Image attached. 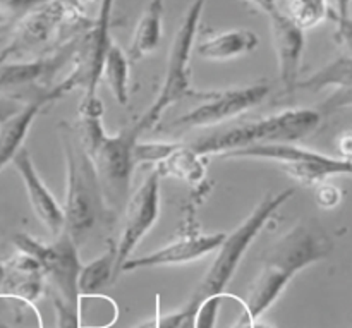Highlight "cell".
<instances>
[{"instance_id":"2","label":"cell","mask_w":352,"mask_h":328,"mask_svg":"<svg viewBox=\"0 0 352 328\" xmlns=\"http://www.w3.org/2000/svg\"><path fill=\"white\" fill-rule=\"evenodd\" d=\"M58 131H60L65 171H67L65 203L62 206L64 230L79 248L105 220L109 206L103 198L93 158L82 146L74 124L62 120L58 124Z\"/></svg>"},{"instance_id":"31","label":"cell","mask_w":352,"mask_h":328,"mask_svg":"<svg viewBox=\"0 0 352 328\" xmlns=\"http://www.w3.org/2000/svg\"><path fill=\"white\" fill-rule=\"evenodd\" d=\"M352 0H337V23H344V21L351 19L349 9Z\"/></svg>"},{"instance_id":"36","label":"cell","mask_w":352,"mask_h":328,"mask_svg":"<svg viewBox=\"0 0 352 328\" xmlns=\"http://www.w3.org/2000/svg\"><path fill=\"white\" fill-rule=\"evenodd\" d=\"M0 328H14V327L7 325V323H6V322H2V320H0Z\"/></svg>"},{"instance_id":"12","label":"cell","mask_w":352,"mask_h":328,"mask_svg":"<svg viewBox=\"0 0 352 328\" xmlns=\"http://www.w3.org/2000/svg\"><path fill=\"white\" fill-rule=\"evenodd\" d=\"M76 88H81V83L72 69L64 79L55 83L52 88L34 91V95L28 102H24V105L14 116L0 124V172L7 165L12 164L14 157L19 153L21 148H24L28 133H30L34 119L45 110V107L55 103Z\"/></svg>"},{"instance_id":"33","label":"cell","mask_w":352,"mask_h":328,"mask_svg":"<svg viewBox=\"0 0 352 328\" xmlns=\"http://www.w3.org/2000/svg\"><path fill=\"white\" fill-rule=\"evenodd\" d=\"M248 2L253 3L256 9H260L261 12H270L272 9H275V6H277V0H248Z\"/></svg>"},{"instance_id":"13","label":"cell","mask_w":352,"mask_h":328,"mask_svg":"<svg viewBox=\"0 0 352 328\" xmlns=\"http://www.w3.org/2000/svg\"><path fill=\"white\" fill-rule=\"evenodd\" d=\"M227 232H189L182 234L179 239L150 254L140 258H129L120 268V275L131 274V272L148 270V268L158 267H177V265L195 263L208 254L217 253L226 239Z\"/></svg>"},{"instance_id":"7","label":"cell","mask_w":352,"mask_h":328,"mask_svg":"<svg viewBox=\"0 0 352 328\" xmlns=\"http://www.w3.org/2000/svg\"><path fill=\"white\" fill-rule=\"evenodd\" d=\"M12 243L17 251L30 254L38 261L45 282L54 287V294L76 309L79 299L78 277L82 265L79 260L78 244L71 236L62 230L52 243H41L28 234H16Z\"/></svg>"},{"instance_id":"23","label":"cell","mask_w":352,"mask_h":328,"mask_svg":"<svg viewBox=\"0 0 352 328\" xmlns=\"http://www.w3.org/2000/svg\"><path fill=\"white\" fill-rule=\"evenodd\" d=\"M116 278V250L113 246L89 263L82 265L78 277V291L81 294H102Z\"/></svg>"},{"instance_id":"22","label":"cell","mask_w":352,"mask_h":328,"mask_svg":"<svg viewBox=\"0 0 352 328\" xmlns=\"http://www.w3.org/2000/svg\"><path fill=\"white\" fill-rule=\"evenodd\" d=\"M76 313L81 328H112L119 318V306L105 294H81Z\"/></svg>"},{"instance_id":"21","label":"cell","mask_w":352,"mask_h":328,"mask_svg":"<svg viewBox=\"0 0 352 328\" xmlns=\"http://www.w3.org/2000/svg\"><path fill=\"white\" fill-rule=\"evenodd\" d=\"M102 78L120 107L129 105L131 100V62L119 45H110L103 62Z\"/></svg>"},{"instance_id":"16","label":"cell","mask_w":352,"mask_h":328,"mask_svg":"<svg viewBox=\"0 0 352 328\" xmlns=\"http://www.w3.org/2000/svg\"><path fill=\"white\" fill-rule=\"evenodd\" d=\"M43 272L34 258L17 251L12 258L3 261V275L0 282V298L21 299L36 303L45 294Z\"/></svg>"},{"instance_id":"19","label":"cell","mask_w":352,"mask_h":328,"mask_svg":"<svg viewBox=\"0 0 352 328\" xmlns=\"http://www.w3.org/2000/svg\"><path fill=\"white\" fill-rule=\"evenodd\" d=\"M164 0H150L148 6L144 7L136 28H134L129 48L126 52L131 65L143 61L158 48L162 38H164Z\"/></svg>"},{"instance_id":"6","label":"cell","mask_w":352,"mask_h":328,"mask_svg":"<svg viewBox=\"0 0 352 328\" xmlns=\"http://www.w3.org/2000/svg\"><path fill=\"white\" fill-rule=\"evenodd\" d=\"M223 160H268L280 165L282 171L302 186H316L320 182L329 181L330 177L339 175H351L352 162H346L339 157L320 153V151L308 150L298 144H256V146L243 148V150L229 151L220 155Z\"/></svg>"},{"instance_id":"17","label":"cell","mask_w":352,"mask_h":328,"mask_svg":"<svg viewBox=\"0 0 352 328\" xmlns=\"http://www.w3.org/2000/svg\"><path fill=\"white\" fill-rule=\"evenodd\" d=\"M333 88V95L325 102L327 112L352 107V52L337 57L309 78L298 83L296 89H308V91H322Z\"/></svg>"},{"instance_id":"5","label":"cell","mask_w":352,"mask_h":328,"mask_svg":"<svg viewBox=\"0 0 352 328\" xmlns=\"http://www.w3.org/2000/svg\"><path fill=\"white\" fill-rule=\"evenodd\" d=\"M205 6L206 0H192L191 6L184 12L182 21L179 23L177 31L172 38L170 50H168L167 67H165L164 79H162L160 91L153 103L144 110L143 116L131 124L138 136L158 126L164 113L175 103L186 98H205L206 91L201 93L192 88L191 76V52L195 50L196 34H198L199 21H201Z\"/></svg>"},{"instance_id":"1","label":"cell","mask_w":352,"mask_h":328,"mask_svg":"<svg viewBox=\"0 0 352 328\" xmlns=\"http://www.w3.org/2000/svg\"><path fill=\"white\" fill-rule=\"evenodd\" d=\"M333 250L329 237L309 226L299 223L278 237L263 256L260 272L250 285L244 308L251 320L261 316L278 301L287 285L306 268L327 260Z\"/></svg>"},{"instance_id":"14","label":"cell","mask_w":352,"mask_h":328,"mask_svg":"<svg viewBox=\"0 0 352 328\" xmlns=\"http://www.w3.org/2000/svg\"><path fill=\"white\" fill-rule=\"evenodd\" d=\"M267 16L270 21L272 38H274L275 54H277L278 79L284 91L291 95L296 91V86L299 83V67H301L302 52L306 47V31L282 16L277 7L267 12Z\"/></svg>"},{"instance_id":"30","label":"cell","mask_w":352,"mask_h":328,"mask_svg":"<svg viewBox=\"0 0 352 328\" xmlns=\"http://www.w3.org/2000/svg\"><path fill=\"white\" fill-rule=\"evenodd\" d=\"M256 323L258 322L251 320V316L248 315L246 308H244V301H243V306H241L239 309V315H237V318L234 320V323L229 328H254L256 327Z\"/></svg>"},{"instance_id":"20","label":"cell","mask_w":352,"mask_h":328,"mask_svg":"<svg viewBox=\"0 0 352 328\" xmlns=\"http://www.w3.org/2000/svg\"><path fill=\"white\" fill-rule=\"evenodd\" d=\"M205 157H199L198 153L189 148V144H182L177 151L170 155L167 160L155 165L160 172L162 179L174 177L177 181H184L188 184H199L206 179V165Z\"/></svg>"},{"instance_id":"29","label":"cell","mask_w":352,"mask_h":328,"mask_svg":"<svg viewBox=\"0 0 352 328\" xmlns=\"http://www.w3.org/2000/svg\"><path fill=\"white\" fill-rule=\"evenodd\" d=\"M337 151H339V158L352 162V131H344L342 134H339Z\"/></svg>"},{"instance_id":"4","label":"cell","mask_w":352,"mask_h":328,"mask_svg":"<svg viewBox=\"0 0 352 328\" xmlns=\"http://www.w3.org/2000/svg\"><path fill=\"white\" fill-rule=\"evenodd\" d=\"M323 113L315 109H289L253 122L222 129L189 144L199 157H220L256 144H296L316 133Z\"/></svg>"},{"instance_id":"27","label":"cell","mask_w":352,"mask_h":328,"mask_svg":"<svg viewBox=\"0 0 352 328\" xmlns=\"http://www.w3.org/2000/svg\"><path fill=\"white\" fill-rule=\"evenodd\" d=\"M313 198L322 210H333L342 203V189L325 181L313 186Z\"/></svg>"},{"instance_id":"37","label":"cell","mask_w":352,"mask_h":328,"mask_svg":"<svg viewBox=\"0 0 352 328\" xmlns=\"http://www.w3.org/2000/svg\"><path fill=\"white\" fill-rule=\"evenodd\" d=\"M351 109H352V107H351Z\"/></svg>"},{"instance_id":"10","label":"cell","mask_w":352,"mask_h":328,"mask_svg":"<svg viewBox=\"0 0 352 328\" xmlns=\"http://www.w3.org/2000/svg\"><path fill=\"white\" fill-rule=\"evenodd\" d=\"M270 91L272 86L265 81L241 86V88L206 91L203 103L195 107L191 112L177 117L174 120V126L184 127V129H199V127L223 124L263 103Z\"/></svg>"},{"instance_id":"26","label":"cell","mask_w":352,"mask_h":328,"mask_svg":"<svg viewBox=\"0 0 352 328\" xmlns=\"http://www.w3.org/2000/svg\"><path fill=\"white\" fill-rule=\"evenodd\" d=\"M182 146V143H162V141H150V143H143V141H138L134 144L133 157L134 164H151L155 165L162 164L164 160H167L174 151H177Z\"/></svg>"},{"instance_id":"11","label":"cell","mask_w":352,"mask_h":328,"mask_svg":"<svg viewBox=\"0 0 352 328\" xmlns=\"http://www.w3.org/2000/svg\"><path fill=\"white\" fill-rule=\"evenodd\" d=\"M82 34L40 57L21 62L7 61L0 67V95L21 88H31L36 91L52 88L55 85L52 81H55L62 69L76 62Z\"/></svg>"},{"instance_id":"35","label":"cell","mask_w":352,"mask_h":328,"mask_svg":"<svg viewBox=\"0 0 352 328\" xmlns=\"http://www.w3.org/2000/svg\"><path fill=\"white\" fill-rule=\"evenodd\" d=\"M7 61H9V57H7V54L3 52V48H2V50H0V67H2Z\"/></svg>"},{"instance_id":"3","label":"cell","mask_w":352,"mask_h":328,"mask_svg":"<svg viewBox=\"0 0 352 328\" xmlns=\"http://www.w3.org/2000/svg\"><path fill=\"white\" fill-rule=\"evenodd\" d=\"M294 195V188L282 189V191L274 193V195H267L232 232L227 234L222 246L217 250L215 260L212 261L203 281L199 282L196 291L188 299V303L181 309L175 311L179 320H181L182 328H191L192 316H195V313L198 311V308L203 303L226 292V287L232 281L234 274L239 268L241 261H243L244 254L250 250L251 243L263 230L268 220L274 219L275 213Z\"/></svg>"},{"instance_id":"9","label":"cell","mask_w":352,"mask_h":328,"mask_svg":"<svg viewBox=\"0 0 352 328\" xmlns=\"http://www.w3.org/2000/svg\"><path fill=\"white\" fill-rule=\"evenodd\" d=\"M160 184L162 175L157 167L144 175L140 188L129 195L124 208V223L116 250V278L120 277V268L133 258L138 244L150 234L160 217Z\"/></svg>"},{"instance_id":"34","label":"cell","mask_w":352,"mask_h":328,"mask_svg":"<svg viewBox=\"0 0 352 328\" xmlns=\"http://www.w3.org/2000/svg\"><path fill=\"white\" fill-rule=\"evenodd\" d=\"M69 2H71L72 6L76 7V9L82 10V7H85V6H88V3H93V2H96V0H69ZM82 12H85V10H82Z\"/></svg>"},{"instance_id":"8","label":"cell","mask_w":352,"mask_h":328,"mask_svg":"<svg viewBox=\"0 0 352 328\" xmlns=\"http://www.w3.org/2000/svg\"><path fill=\"white\" fill-rule=\"evenodd\" d=\"M138 141L140 136L133 127L126 126L113 136L105 134L93 153V164L109 208H119L120 205H126V199L129 198L131 179L136 168L133 150Z\"/></svg>"},{"instance_id":"18","label":"cell","mask_w":352,"mask_h":328,"mask_svg":"<svg viewBox=\"0 0 352 328\" xmlns=\"http://www.w3.org/2000/svg\"><path fill=\"white\" fill-rule=\"evenodd\" d=\"M260 45V36L248 28L222 31L213 36L199 40L195 45V54L203 61L226 62L254 52Z\"/></svg>"},{"instance_id":"25","label":"cell","mask_w":352,"mask_h":328,"mask_svg":"<svg viewBox=\"0 0 352 328\" xmlns=\"http://www.w3.org/2000/svg\"><path fill=\"white\" fill-rule=\"evenodd\" d=\"M45 2L47 0H0V36L12 33L21 19Z\"/></svg>"},{"instance_id":"24","label":"cell","mask_w":352,"mask_h":328,"mask_svg":"<svg viewBox=\"0 0 352 328\" xmlns=\"http://www.w3.org/2000/svg\"><path fill=\"white\" fill-rule=\"evenodd\" d=\"M275 7L302 31L318 26L330 14L327 0H277Z\"/></svg>"},{"instance_id":"15","label":"cell","mask_w":352,"mask_h":328,"mask_svg":"<svg viewBox=\"0 0 352 328\" xmlns=\"http://www.w3.org/2000/svg\"><path fill=\"white\" fill-rule=\"evenodd\" d=\"M12 165L21 175L33 213L43 223L45 229L52 234V237H57L64 230V208L58 205L50 189L41 181L30 151L26 148H21L19 153L14 157Z\"/></svg>"},{"instance_id":"28","label":"cell","mask_w":352,"mask_h":328,"mask_svg":"<svg viewBox=\"0 0 352 328\" xmlns=\"http://www.w3.org/2000/svg\"><path fill=\"white\" fill-rule=\"evenodd\" d=\"M23 105H24V100L16 98V96L12 95L0 96V124H2L6 119H9L10 116H14V113H16Z\"/></svg>"},{"instance_id":"32","label":"cell","mask_w":352,"mask_h":328,"mask_svg":"<svg viewBox=\"0 0 352 328\" xmlns=\"http://www.w3.org/2000/svg\"><path fill=\"white\" fill-rule=\"evenodd\" d=\"M160 301L157 299V303H155V313L151 318H148L146 322H143L141 325L134 327V328H160Z\"/></svg>"}]
</instances>
